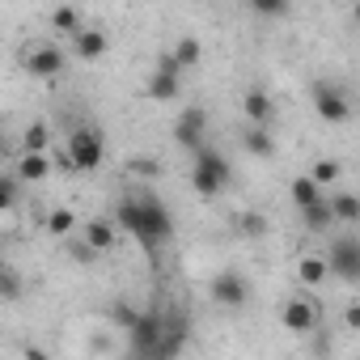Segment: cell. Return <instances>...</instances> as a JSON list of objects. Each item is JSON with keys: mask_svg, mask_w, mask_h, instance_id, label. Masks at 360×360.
<instances>
[{"mask_svg": "<svg viewBox=\"0 0 360 360\" xmlns=\"http://www.w3.org/2000/svg\"><path fill=\"white\" fill-rule=\"evenodd\" d=\"M115 225L127 229L131 238H140V246H144L148 255H157V250L174 238V217H169V208H165L153 191L123 195L119 208H115Z\"/></svg>", "mask_w": 360, "mask_h": 360, "instance_id": "6da1fadb", "label": "cell"}, {"mask_svg": "<svg viewBox=\"0 0 360 360\" xmlns=\"http://www.w3.org/2000/svg\"><path fill=\"white\" fill-rule=\"evenodd\" d=\"M115 314H119V322L127 326L131 352H136V356H157V343H161V335H165L169 314H161V309H144V314H136V309H115Z\"/></svg>", "mask_w": 360, "mask_h": 360, "instance_id": "7a4b0ae2", "label": "cell"}, {"mask_svg": "<svg viewBox=\"0 0 360 360\" xmlns=\"http://www.w3.org/2000/svg\"><path fill=\"white\" fill-rule=\"evenodd\" d=\"M191 157H195V165H191V187H195V195H204V200L221 195V191L229 187V178H233L229 161H225L217 148H208V144H200Z\"/></svg>", "mask_w": 360, "mask_h": 360, "instance_id": "3957f363", "label": "cell"}, {"mask_svg": "<svg viewBox=\"0 0 360 360\" xmlns=\"http://www.w3.org/2000/svg\"><path fill=\"white\" fill-rule=\"evenodd\" d=\"M64 153L72 157V169H77V174H89V169H98V165L106 161V140H102V131H98V127L81 123V127H72V131H68Z\"/></svg>", "mask_w": 360, "mask_h": 360, "instance_id": "277c9868", "label": "cell"}, {"mask_svg": "<svg viewBox=\"0 0 360 360\" xmlns=\"http://www.w3.org/2000/svg\"><path fill=\"white\" fill-rule=\"evenodd\" d=\"M326 271H330L335 280H343V284H356V280H360V242H356L352 233H343V238L330 242V250H326Z\"/></svg>", "mask_w": 360, "mask_h": 360, "instance_id": "5b68a950", "label": "cell"}, {"mask_svg": "<svg viewBox=\"0 0 360 360\" xmlns=\"http://www.w3.org/2000/svg\"><path fill=\"white\" fill-rule=\"evenodd\" d=\"M64 64H68V56H64L56 43H34V47L22 51V68H26L30 77H39V81H56V77L64 72Z\"/></svg>", "mask_w": 360, "mask_h": 360, "instance_id": "8992f818", "label": "cell"}, {"mask_svg": "<svg viewBox=\"0 0 360 360\" xmlns=\"http://www.w3.org/2000/svg\"><path fill=\"white\" fill-rule=\"evenodd\" d=\"M178 89H183V68H178V60L169 51H161L157 56V68H153V77L144 85V94L153 102H169V98H178Z\"/></svg>", "mask_w": 360, "mask_h": 360, "instance_id": "52a82bcc", "label": "cell"}, {"mask_svg": "<svg viewBox=\"0 0 360 360\" xmlns=\"http://www.w3.org/2000/svg\"><path fill=\"white\" fill-rule=\"evenodd\" d=\"M309 98H314L318 119H326V123H347V119H352V102H347V94H343L339 85H330V81H314Z\"/></svg>", "mask_w": 360, "mask_h": 360, "instance_id": "ba28073f", "label": "cell"}, {"mask_svg": "<svg viewBox=\"0 0 360 360\" xmlns=\"http://www.w3.org/2000/svg\"><path fill=\"white\" fill-rule=\"evenodd\" d=\"M280 322H284V330H292V335H314V330L322 326V309H318V301H309V297H288L284 309H280Z\"/></svg>", "mask_w": 360, "mask_h": 360, "instance_id": "9c48e42d", "label": "cell"}, {"mask_svg": "<svg viewBox=\"0 0 360 360\" xmlns=\"http://www.w3.org/2000/svg\"><path fill=\"white\" fill-rule=\"evenodd\" d=\"M204 131H208V110L204 106H187L183 115L174 119V144L178 148H200L204 144Z\"/></svg>", "mask_w": 360, "mask_h": 360, "instance_id": "30bf717a", "label": "cell"}, {"mask_svg": "<svg viewBox=\"0 0 360 360\" xmlns=\"http://www.w3.org/2000/svg\"><path fill=\"white\" fill-rule=\"evenodd\" d=\"M212 301L225 305V309H242V305L250 301V284H246L238 271H221V276L212 280Z\"/></svg>", "mask_w": 360, "mask_h": 360, "instance_id": "8fae6325", "label": "cell"}, {"mask_svg": "<svg viewBox=\"0 0 360 360\" xmlns=\"http://www.w3.org/2000/svg\"><path fill=\"white\" fill-rule=\"evenodd\" d=\"M242 115H246V123H263V127H267V123L276 119V98L255 85V89L242 94Z\"/></svg>", "mask_w": 360, "mask_h": 360, "instance_id": "7c38bea8", "label": "cell"}, {"mask_svg": "<svg viewBox=\"0 0 360 360\" xmlns=\"http://www.w3.org/2000/svg\"><path fill=\"white\" fill-rule=\"evenodd\" d=\"M81 238L102 255V250H115V242H119V225H115V217H94V221H85Z\"/></svg>", "mask_w": 360, "mask_h": 360, "instance_id": "4fadbf2b", "label": "cell"}, {"mask_svg": "<svg viewBox=\"0 0 360 360\" xmlns=\"http://www.w3.org/2000/svg\"><path fill=\"white\" fill-rule=\"evenodd\" d=\"M106 47H110V39L102 34V30H94V26H81L77 34H72V51H77V60H102L106 56Z\"/></svg>", "mask_w": 360, "mask_h": 360, "instance_id": "5bb4252c", "label": "cell"}, {"mask_svg": "<svg viewBox=\"0 0 360 360\" xmlns=\"http://www.w3.org/2000/svg\"><path fill=\"white\" fill-rule=\"evenodd\" d=\"M47 174H51V157L47 153H22L18 157V169H13L18 183H47Z\"/></svg>", "mask_w": 360, "mask_h": 360, "instance_id": "9a60e30c", "label": "cell"}, {"mask_svg": "<svg viewBox=\"0 0 360 360\" xmlns=\"http://www.w3.org/2000/svg\"><path fill=\"white\" fill-rule=\"evenodd\" d=\"M242 148L250 153V157H276V140H271V131L263 127V123H246V131H242Z\"/></svg>", "mask_w": 360, "mask_h": 360, "instance_id": "2e32d148", "label": "cell"}, {"mask_svg": "<svg viewBox=\"0 0 360 360\" xmlns=\"http://www.w3.org/2000/svg\"><path fill=\"white\" fill-rule=\"evenodd\" d=\"M301 221H305V229H309V233H326V229L335 225L330 200H326V195H318L314 204H305V208H301Z\"/></svg>", "mask_w": 360, "mask_h": 360, "instance_id": "e0dca14e", "label": "cell"}, {"mask_svg": "<svg viewBox=\"0 0 360 360\" xmlns=\"http://www.w3.org/2000/svg\"><path fill=\"white\" fill-rule=\"evenodd\" d=\"M326 255H301L297 259V280L305 284V288H318V284H326Z\"/></svg>", "mask_w": 360, "mask_h": 360, "instance_id": "ac0fdd59", "label": "cell"}, {"mask_svg": "<svg viewBox=\"0 0 360 360\" xmlns=\"http://www.w3.org/2000/svg\"><path fill=\"white\" fill-rule=\"evenodd\" d=\"M47 148H51V123L47 119H34L22 131V153H47Z\"/></svg>", "mask_w": 360, "mask_h": 360, "instance_id": "d6986e66", "label": "cell"}, {"mask_svg": "<svg viewBox=\"0 0 360 360\" xmlns=\"http://www.w3.org/2000/svg\"><path fill=\"white\" fill-rule=\"evenodd\" d=\"M131 178H144V183H157V178L165 174V165L157 161V157H148V153H136V157H127V165H123Z\"/></svg>", "mask_w": 360, "mask_h": 360, "instance_id": "ffe728a7", "label": "cell"}, {"mask_svg": "<svg viewBox=\"0 0 360 360\" xmlns=\"http://www.w3.org/2000/svg\"><path fill=\"white\" fill-rule=\"evenodd\" d=\"M51 26H56V34H77L85 26V18H81L77 5H56L51 9Z\"/></svg>", "mask_w": 360, "mask_h": 360, "instance_id": "44dd1931", "label": "cell"}, {"mask_svg": "<svg viewBox=\"0 0 360 360\" xmlns=\"http://www.w3.org/2000/svg\"><path fill=\"white\" fill-rule=\"evenodd\" d=\"M174 60H178V68H195L200 64V56H204V43L195 39V34H187V39H178L174 43V51H169Z\"/></svg>", "mask_w": 360, "mask_h": 360, "instance_id": "7402d4cb", "label": "cell"}, {"mask_svg": "<svg viewBox=\"0 0 360 360\" xmlns=\"http://www.w3.org/2000/svg\"><path fill=\"white\" fill-rule=\"evenodd\" d=\"M339 174H343V169H339V161H335V157H318V161L309 165V178H314L322 191H330V187L339 183Z\"/></svg>", "mask_w": 360, "mask_h": 360, "instance_id": "603a6c76", "label": "cell"}, {"mask_svg": "<svg viewBox=\"0 0 360 360\" xmlns=\"http://www.w3.org/2000/svg\"><path fill=\"white\" fill-rule=\"evenodd\" d=\"M330 212H335V221L356 225V221H360V200H356L352 191H339V195H330Z\"/></svg>", "mask_w": 360, "mask_h": 360, "instance_id": "cb8c5ba5", "label": "cell"}, {"mask_svg": "<svg viewBox=\"0 0 360 360\" xmlns=\"http://www.w3.org/2000/svg\"><path fill=\"white\" fill-rule=\"evenodd\" d=\"M288 191H292V204H297V208H305V204H314L318 195H326V191H322V187L314 183V178H309V174H297Z\"/></svg>", "mask_w": 360, "mask_h": 360, "instance_id": "d4e9b609", "label": "cell"}, {"mask_svg": "<svg viewBox=\"0 0 360 360\" xmlns=\"http://www.w3.org/2000/svg\"><path fill=\"white\" fill-rule=\"evenodd\" d=\"M72 229H77V212L72 208H51L47 212V233L51 238H68Z\"/></svg>", "mask_w": 360, "mask_h": 360, "instance_id": "484cf974", "label": "cell"}, {"mask_svg": "<svg viewBox=\"0 0 360 360\" xmlns=\"http://www.w3.org/2000/svg\"><path fill=\"white\" fill-rule=\"evenodd\" d=\"M26 292V284H22V276L9 267V263H0V301H18Z\"/></svg>", "mask_w": 360, "mask_h": 360, "instance_id": "4316f807", "label": "cell"}, {"mask_svg": "<svg viewBox=\"0 0 360 360\" xmlns=\"http://www.w3.org/2000/svg\"><path fill=\"white\" fill-rule=\"evenodd\" d=\"M238 233L242 238H263L267 233V217L263 212H242L238 217Z\"/></svg>", "mask_w": 360, "mask_h": 360, "instance_id": "83f0119b", "label": "cell"}, {"mask_svg": "<svg viewBox=\"0 0 360 360\" xmlns=\"http://www.w3.org/2000/svg\"><path fill=\"white\" fill-rule=\"evenodd\" d=\"M18 191H22V183L13 174H0V212H9L13 204H18Z\"/></svg>", "mask_w": 360, "mask_h": 360, "instance_id": "f1b7e54d", "label": "cell"}, {"mask_svg": "<svg viewBox=\"0 0 360 360\" xmlns=\"http://www.w3.org/2000/svg\"><path fill=\"white\" fill-rule=\"evenodd\" d=\"M250 9L259 18H284L288 13V0H250Z\"/></svg>", "mask_w": 360, "mask_h": 360, "instance_id": "f546056e", "label": "cell"}, {"mask_svg": "<svg viewBox=\"0 0 360 360\" xmlns=\"http://www.w3.org/2000/svg\"><path fill=\"white\" fill-rule=\"evenodd\" d=\"M68 259H72V263H94V259H98V250L81 238V242H68Z\"/></svg>", "mask_w": 360, "mask_h": 360, "instance_id": "4dcf8cb0", "label": "cell"}, {"mask_svg": "<svg viewBox=\"0 0 360 360\" xmlns=\"http://www.w3.org/2000/svg\"><path fill=\"white\" fill-rule=\"evenodd\" d=\"M343 326H347V330H360V305H356V301L347 305V314H343Z\"/></svg>", "mask_w": 360, "mask_h": 360, "instance_id": "1f68e13d", "label": "cell"}, {"mask_svg": "<svg viewBox=\"0 0 360 360\" xmlns=\"http://www.w3.org/2000/svg\"><path fill=\"white\" fill-rule=\"evenodd\" d=\"M0 157H9V140H5V131H0Z\"/></svg>", "mask_w": 360, "mask_h": 360, "instance_id": "d6a6232c", "label": "cell"}]
</instances>
